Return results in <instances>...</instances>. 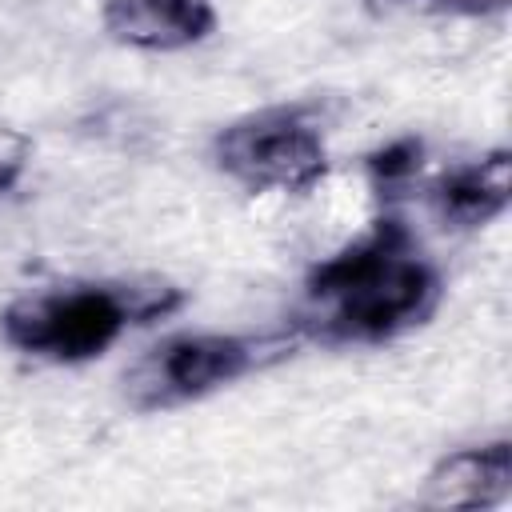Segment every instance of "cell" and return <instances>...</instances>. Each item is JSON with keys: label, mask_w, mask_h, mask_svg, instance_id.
Returning <instances> with one entry per match:
<instances>
[{"label": "cell", "mask_w": 512, "mask_h": 512, "mask_svg": "<svg viewBox=\"0 0 512 512\" xmlns=\"http://www.w3.org/2000/svg\"><path fill=\"white\" fill-rule=\"evenodd\" d=\"M444 296L436 260L400 216H380L356 240L312 264L292 316L304 340L388 344L420 328Z\"/></svg>", "instance_id": "1"}, {"label": "cell", "mask_w": 512, "mask_h": 512, "mask_svg": "<svg viewBox=\"0 0 512 512\" xmlns=\"http://www.w3.org/2000/svg\"><path fill=\"white\" fill-rule=\"evenodd\" d=\"M184 292L164 276L60 280L20 292L0 312L8 348L48 364H88L116 348L132 328L172 316Z\"/></svg>", "instance_id": "2"}, {"label": "cell", "mask_w": 512, "mask_h": 512, "mask_svg": "<svg viewBox=\"0 0 512 512\" xmlns=\"http://www.w3.org/2000/svg\"><path fill=\"white\" fill-rule=\"evenodd\" d=\"M300 344L304 336L292 324L276 332H172L128 360L120 396L132 412L184 408L288 360Z\"/></svg>", "instance_id": "3"}, {"label": "cell", "mask_w": 512, "mask_h": 512, "mask_svg": "<svg viewBox=\"0 0 512 512\" xmlns=\"http://www.w3.org/2000/svg\"><path fill=\"white\" fill-rule=\"evenodd\" d=\"M212 164L252 196H304L324 184L332 148L312 104H272L224 124L212 136Z\"/></svg>", "instance_id": "4"}, {"label": "cell", "mask_w": 512, "mask_h": 512, "mask_svg": "<svg viewBox=\"0 0 512 512\" xmlns=\"http://www.w3.org/2000/svg\"><path fill=\"white\" fill-rule=\"evenodd\" d=\"M512 500V440L492 436L480 444H460L424 472L416 488V508L428 512H488Z\"/></svg>", "instance_id": "5"}, {"label": "cell", "mask_w": 512, "mask_h": 512, "mask_svg": "<svg viewBox=\"0 0 512 512\" xmlns=\"http://www.w3.org/2000/svg\"><path fill=\"white\" fill-rule=\"evenodd\" d=\"M428 212L448 232H480L512 208V152L504 144L456 160L424 180Z\"/></svg>", "instance_id": "6"}, {"label": "cell", "mask_w": 512, "mask_h": 512, "mask_svg": "<svg viewBox=\"0 0 512 512\" xmlns=\"http://www.w3.org/2000/svg\"><path fill=\"white\" fill-rule=\"evenodd\" d=\"M220 24L212 0H104L100 28L112 44L132 52H188Z\"/></svg>", "instance_id": "7"}, {"label": "cell", "mask_w": 512, "mask_h": 512, "mask_svg": "<svg viewBox=\"0 0 512 512\" xmlns=\"http://www.w3.org/2000/svg\"><path fill=\"white\" fill-rule=\"evenodd\" d=\"M364 172L368 184L380 192V200L416 192L428 180V144L420 136H396L364 156Z\"/></svg>", "instance_id": "8"}, {"label": "cell", "mask_w": 512, "mask_h": 512, "mask_svg": "<svg viewBox=\"0 0 512 512\" xmlns=\"http://www.w3.org/2000/svg\"><path fill=\"white\" fill-rule=\"evenodd\" d=\"M32 164V136L8 120H0V200L20 188Z\"/></svg>", "instance_id": "9"}, {"label": "cell", "mask_w": 512, "mask_h": 512, "mask_svg": "<svg viewBox=\"0 0 512 512\" xmlns=\"http://www.w3.org/2000/svg\"><path fill=\"white\" fill-rule=\"evenodd\" d=\"M432 12L444 16H464V20H488V16H504L512 8V0H420Z\"/></svg>", "instance_id": "10"}]
</instances>
